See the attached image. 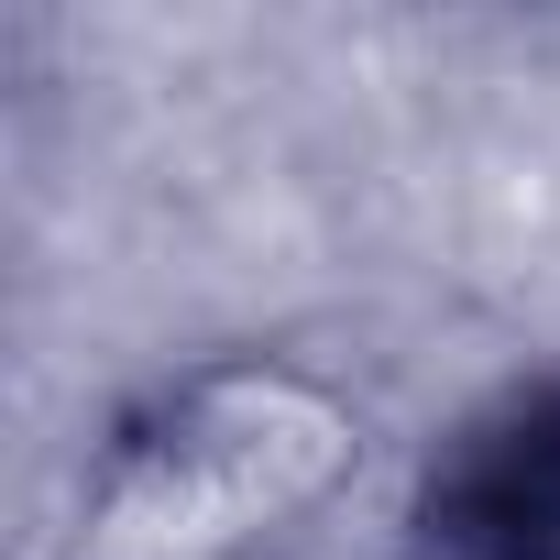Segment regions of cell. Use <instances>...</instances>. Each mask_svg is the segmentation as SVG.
I'll return each instance as SVG.
<instances>
[{
	"label": "cell",
	"instance_id": "1",
	"mask_svg": "<svg viewBox=\"0 0 560 560\" xmlns=\"http://www.w3.org/2000/svg\"><path fill=\"white\" fill-rule=\"evenodd\" d=\"M429 560H560V374H527L483 396L429 483H418Z\"/></svg>",
	"mask_w": 560,
	"mask_h": 560
}]
</instances>
